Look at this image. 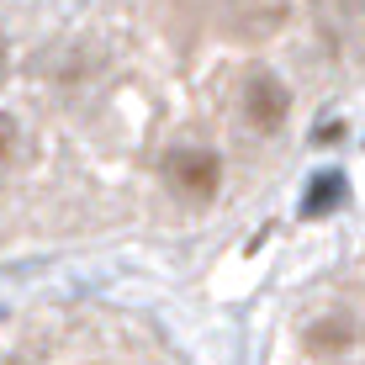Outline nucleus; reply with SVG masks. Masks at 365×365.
Masks as SVG:
<instances>
[{
  "label": "nucleus",
  "instance_id": "1",
  "mask_svg": "<svg viewBox=\"0 0 365 365\" xmlns=\"http://www.w3.org/2000/svg\"><path fill=\"white\" fill-rule=\"evenodd\" d=\"M165 175L185 201H212L217 185H222V159L212 154V148H201V143H180L165 159Z\"/></svg>",
  "mask_w": 365,
  "mask_h": 365
},
{
  "label": "nucleus",
  "instance_id": "2",
  "mask_svg": "<svg viewBox=\"0 0 365 365\" xmlns=\"http://www.w3.org/2000/svg\"><path fill=\"white\" fill-rule=\"evenodd\" d=\"M286 111H292V96H286L275 80H255V85L244 91V117L255 122L259 133H281Z\"/></svg>",
  "mask_w": 365,
  "mask_h": 365
},
{
  "label": "nucleus",
  "instance_id": "3",
  "mask_svg": "<svg viewBox=\"0 0 365 365\" xmlns=\"http://www.w3.org/2000/svg\"><path fill=\"white\" fill-rule=\"evenodd\" d=\"M349 344H355V334H349V323H339V318L312 323V334H307L312 355H339V349H349Z\"/></svg>",
  "mask_w": 365,
  "mask_h": 365
},
{
  "label": "nucleus",
  "instance_id": "4",
  "mask_svg": "<svg viewBox=\"0 0 365 365\" xmlns=\"http://www.w3.org/2000/svg\"><path fill=\"white\" fill-rule=\"evenodd\" d=\"M339 196H344V185H339L334 175H329V180H318V191H312L307 207H312V212H323V207H329V201H339Z\"/></svg>",
  "mask_w": 365,
  "mask_h": 365
},
{
  "label": "nucleus",
  "instance_id": "5",
  "mask_svg": "<svg viewBox=\"0 0 365 365\" xmlns=\"http://www.w3.org/2000/svg\"><path fill=\"white\" fill-rule=\"evenodd\" d=\"M11 154H16V122H11L6 111H0V165H6Z\"/></svg>",
  "mask_w": 365,
  "mask_h": 365
},
{
  "label": "nucleus",
  "instance_id": "6",
  "mask_svg": "<svg viewBox=\"0 0 365 365\" xmlns=\"http://www.w3.org/2000/svg\"><path fill=\"white\" fill-rule=\"evenodd\" d=\"M6 69H11V48H6V37H0V80H6Z\"/></svg>",
  "mask_w": 365,
  "mask_h": 365
}]
</instances>
